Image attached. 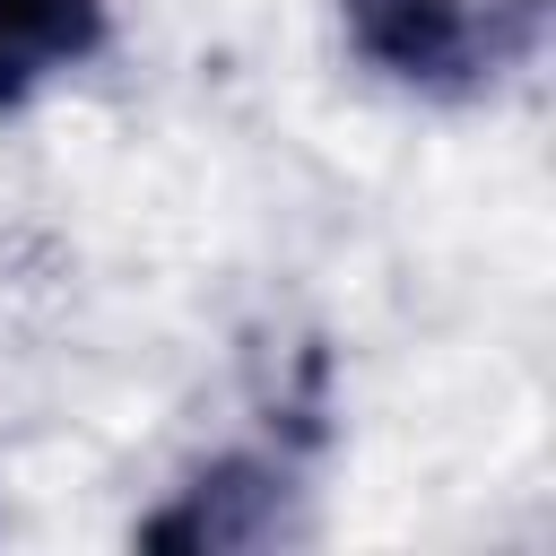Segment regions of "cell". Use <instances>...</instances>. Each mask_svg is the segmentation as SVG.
I'll return each instance as SVG.
<instances>
[{"mask_svg":"<svg viewBox=\"0 0 556 556\" xmlns=\"http://www.w3.org/2000/svg\"><path fill=\"white\" fill-rule=\"evenodd\" d=\"M339 17L365 70L443 104L504 87L547 35V0H339Z\"/></svg>","mask_w":556,"mask_h":556,"instance_id":"1","label":"cell"},{"mask_svg":"<svg viewBox=\"0 0 556 556\" xmlns=\"http://www.w3.org/2000/svg\"><path fill=\"white\" fill-rule=\"evenodd\" d=\"M96 43H104V0H0V104H26Z\"/></svg>","mask_w":556,"mask_h":556,"instance_id":"3","label":"cell"},{"mask_svg":"<svg viewBox=\"0 0 556 556\" xmlns=\"http://www.w3.org/2000/svg\"><path fill=\"white\" fill-rule=\"evenodd\" d=\"M287 521V469L278 460H217L200 469L139 539L148 547H261Z\"/></svg>","mask_w":556,"mask_h":556,"instance_id":"2","label":"cell"}]
</instances>
